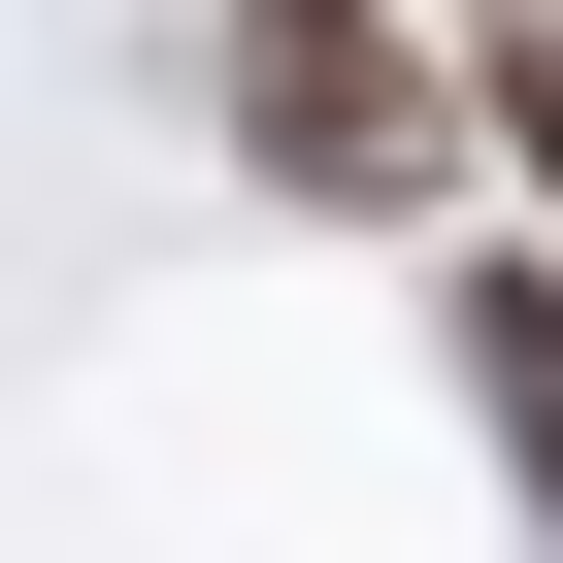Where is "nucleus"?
<instances>
[{
  "mask_svg": "<svg viewBox=\"0 0 563 563\" xmlns=\"http://www.w3.org/2000/svg\"><path fill=\"white\" fill-rule=\"evenodd\" d=\"M431 365H464V431H497V497L563 530V232H497L464 299H431Z\"/></svg>",
  "mask_w": 563,
  "mask_h": 563,
  "instance_id": "2",
  "label": "nucleus"
},
{
  "mask_svg": "<svg viewBox=\"0 0 563 563\" xmlns=\"http://www.w3.org/2000/svg\"><path fill=\"white\" fill-rule=\"evenodd\" d=\"M199 133L299 232H431L464 199V34L431 0H199Z\"/></svg>",
  "mask_w": 563,
  "mask_h": 563,
  "instance_id": "1",
  "label": "nucleus"
},
{
  "mask_svg": "<svg viewBox=\"0 0 563 563\" xmlns=\"http://www.w3.org/2000/svg\"><path fill=\"white\" fill-rule=\"evenodd\" d=\"M431 34H464V133H497V199L563 232V0H431Z\"/></svg>",
  "mask_w": 563,
  "mask_h": 563,
  "instance_id": "3",
  "label": "nucleus"
}]
</instances>
